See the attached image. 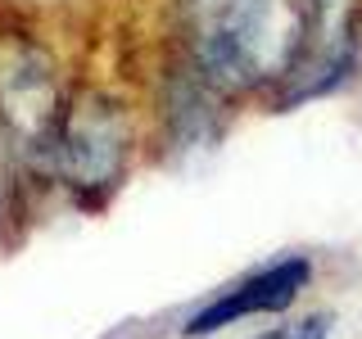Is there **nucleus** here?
Here are the masks:
<instances>
[{
  "instance_id": "obj_1",
  "label": "nucleus",
  "mask_w": 362,
  "mask_h": 339,
  "mask_svg": "<svg viewBox=\"0 0 362 339\" xmlns=\"http://www.w3.org/2000/svg\"><path fill=\"white\" fill-rule=\"evenodd\" d=\"M303 0H177L181 59L222 95L276 90L303 50Z\"/></svg>"
},
{
  "instance_id": "obj_2",
  "label": "nucleus",
  "mask_w": 362,
  "mask_h": 339,
  "mask_svg": "<svg viewBox=\"0 0 362 339\" xmlns=\"http://www.w3.org/2000/svg\"><path fill=\"white\" fill-rule=\"evenodd\" d=\"M132 150L136 127L127 105L109 90L86 86L68 95L41 177H50L77 208H105L132 167Z\"/></svg>"
},
{
  "instance_id": "obj_3",
  "label": "nucleus",
  "mask_w": 362,
  "mask_h": 339,
  "mask_svg": "<svg viewBox=\"0 0 362 339\" xmlns=\"http://www.w3.org/2000/svg\"><path fill=\"white\" fill-rule=\"evenodd\" d=\"M64 105L68 90L54 54L32 32H0V136L37 177L59 131Z\"/></svg>"
},
{
  "instance_id": "obj_4",
  "label": "nucleus",
  "mask_w": 362,
  "mask_h": 339,
  "mask_svg": "<svg viewBox=\"0 0 362 339\" xmlns=\"http://www.w3.org/2000/svg\"><path fill=\"white\" fill-rule=\"evenodd\" d=\"M308 280H313V258L308 254H286V258H276V263L249 271L245 280H235L231 290H222L213 303H204V308L181 326V335L186 339H209V335L226 331V326L245 321V316L286 312L303 294Z\"/></svg>"
},
{
  "instance_id": "obj_5",
  "label": "nucleus",
  "mask_w": 362,
  "mask_h": 339,
  "mask_svg": "<svg viewBox=\"0 0 362 339\" xmlns=\"http://www.w3.org/2000/svg\"><path fill=\"white\" fill-rule=\"evenodd\" d=\"M226 105L231 95H222L195 64H186L177 54V64L163 77V95H158V118H163V136L177 154L213 150L226 131Z\"/></svg>"
},
{
  "instance_id": "obj_6",
  "label": "nucleus",
  "mask_w": 362,
  "mask_h": 339,
  "mask_svg": "<svg viewBox=\"0 0 362 339\" xmlns=\"http://www.w3.org/2000/svg\"><path fill=\"white\" fill-rule=\"evenodd\" d=\"M263 339H331V316L317 312V316H303V321H290L281 331H272Z\"/></svg>"
}]
</instances>
